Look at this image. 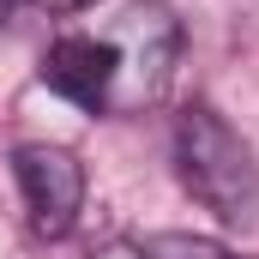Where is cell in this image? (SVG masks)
Here are the masks:
<instances>
[{
    "instance_id": "277c9868",
    "label": "cell",
    "mask_w": 259,
    "mask_h": 259,
    "mask_svg": "<svg viewBox=\"0 0 259 259\" xmlns=\"http://www.w3.org/2000/svg\"><path fill=\"white\" fill-rule=\"evenodd\" d=\"M42 84L66 97L72 109H109V97H115V78H121V49L109 42V36H61V42H49V55H42Z\"/></svg>"
},
{
    "instance_id": "8992f818",
    "label": "cell",
    "mask_w": 259,
    "mask_h": 259,
    "mask_svg": "<svg viewBox=\"0 0 259 259\" xmlns=\"http://www.w3.org/2000/svg\"><path fill=\"white\" fill-rule=\"evenodd\" d=\"M42 6H55V12H84V6H97V0H42Z\"/></svg>"
},
{
    "instance_id": "3957f363",
    "label": "cell",
    "mask_w": 259,
    "mask_h": 259,
    "mask_svg": "<svg viewBox=\"0 0 259 259\" xmlns=\"http://www.w3.org/2000/svg\"><path fill=\"white\" fill-rule=\"evenodd\" d=\"M12 175H18V193H24V211H30V229L42 241L72 235V223L84 211V163L66 145H18Z\"/></svg>"
},
{
    "instance_id": "6da1fadb",
    "label": "cell",
    "mask_w": 259,
    "mask_h": 259,
    "mask_svg": "<svg viewBox=\"0 0 259 259\" xmlns=\"http://www.w3.org/2000/svg\"><path fill=\"white\" fill-rule=\"evenodd\" d=\"M175 175L217 223L229 229L259 223V157L217 109L193 103L175 115Z\"/></svg>"
},
{
    "instance_id": "7a4b0ae2",
    "label": "cell",
    "mask_w": 259,
    "mask_h": 259,
    "mask_svg": "<svg viewBox=\"0 0 259 259\" xmlns=\"http://www.w3.org/2000/svg\"><path fill=\"white\" fill-rule=\"evenodd\" d=\"M109 42L121 49V78H115L109 109L133 115V109L157 103V97L169 91V78H175V55H181V24H175V12H169L163 0H133L127 12L115 18Z\"/></svg>"
},
{
    "instance_id": "52a82bcc",
    "label": "cell",
    "mask_w": 259,
    "mask_h": 259,
    "mask_svg": "<svg viewBox=\"0 0 259 259\" xmlns=\"http://www.w3.org/2000/svg\"><path fill=\"white\" fill-rule=\"evenodd\" d=\"M97 259H139V247H121V241H115V247H103Z\"/></svg>"
},
{
    "instance_id": "5b68a950",
    "label": "cell",
    "mask_w": 259,
    "mask_h": 259,
    "mask_svg": "<svg viewBox=\"0 0 259 259\" xmlns=\"http://www.w3.org/2000/svg\"><path fill=\"white\" fill-rule=\"evenodd\" d=\"M139 259H241L235 247L211 241V235H187V229H157L139 241Z\"/></svg>"
}]
</instances>
